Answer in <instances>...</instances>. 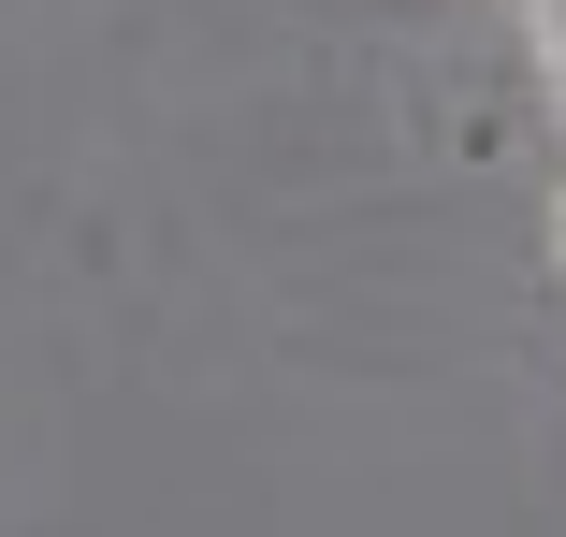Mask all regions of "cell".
<instances>
[]
</instances>
